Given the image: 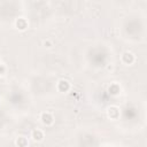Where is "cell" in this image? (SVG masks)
Returning <instances> with one entry per match:
<instances>
[{"label": "cell", "instance_id": "1", "mask_svg": "<svg viewBox=\"0 0 147 147\" xmlns=\"http://www.w3.org/2000/svg\"><path fill=\"white\" fill-rule=\"evenodd\" d=\"M40 119H41L42 124H45L46 126L52 125V124L54 123V116H53L49 111H44V113H41V115H40Z\"/></svg>", "mask_w": 147, "mask_h": 147}, {"label": "cell", "instance_id": "2", "mask_svg": "<svg viewBox=\"0 0 147 147\" xmlns=\"http://www.w3.org/2000/svg\"><path fill=\"white\" fill-rule=\"evenodd\" d=\"M107 115L109 118L111 119H117L119 117V109L116 107V106H110L108 109H107Z\"/></svg>", "mask_w": 147, "mask_h": 147}, {"label": "cell", "instance_id": "3", "mask_svg": "<svg viewBox=\"0 0 147 147\" xmlns=\"http://www.w3.org/2000/svg\"><path fill=\"white\" fill-rule=\"evenodd\" d=\"M134 61H136V57H134V55L131 52H124L122 54V62L123 63H125V64H132Z\"/></svg>", "mask_w": 147, "mask_h": 147}, {"label": "cell", "instance_id": "4", "mask_svg": "<svg viewBox=\"0 0 147 147\" xmlns=\"http://www.w3.org/2000/svg\"><path fill=\"white\" fill-rule=\"evenodd\" d=\"M57 90L60 92H63V93L68 92L70 90V83L67 79H60L57 82Z\"/></svg>", "mask_w": 147, "mask_h": 147}, {"label": "cell", "instance_id": "5", "mask_svg": "<svg viewBox=\"0 0 147 147\" xmlns=\"http://www.w3.org/2000/svg\"><path fill=\"white\" fill-rule=\"evenodd\" d=\"M15 26H16L18 30L23 31V30H25V29L28 28V21H26L24 17H18V18L15 21Z\"/></svg>", "mask_w": 147, "mask_h": 147}, {"label": "cell", "instance_id": "6", "mask_svg": "<svg viewBox=\"0 0 147 147\" xmlns=\"http://www.w3.org/2000/svg\"><path fill=\"white\" fill-rule=\"evenodd\" d=\"M31 138L34 140V141H41L44 139V132L40 130V129H34L32 130L31 132Z\"/></svg>", "mask_w": 147, "mask_h": 147}, {"label": "cell", "instance_id": "7", "mask_svg": "<svg viewBox=\"0 0 147 147\" xmlns=\"http://www.w3.org/2000/svg\"><path fill=\"white\" fill-rule=\"evenodd\" d=\"M119 92H121V86H119L117 83H113V84L109 85V87H108V93H109L110 95H117Z\"/></svg>", "mask_w": 147, "mask_h": 147}, {"label": "cell", "instance_id": "8", "mask_svg": "<svg viewBox=\"0 0 147 147\" xmlns=\"http://www.w3.org/2000/svg\"><path fill=\"white\" fill-rule=\"evenodd\" d=\"M15 144H16V146H17V147H28L29 141H28V139H26L25 137L20 136V137H17V138H16Z\"/></svg>", "mask_w": 147, "mask_h": 147}, {"label": "cell", "instance_id": "9", "mask_svg": "<svg viewBox=\"0 0 147 147\" xmlns=\"http://www.w3.org/2000/svg\"><path fill=\"white\" fill-rule=\"evenodd\" d=\"M6 74V67L5 64H0V75H5Z\"/></svg>", "mask_w": 147, "mask_h": 147}, {"label": "cell", "instance_id": "10", "mask_svg": "<svg viewBox=\"0 0 147 147\" xmlns=\"http://www.w3.org/2000/svg\"><path fill=\"white\" fill-rule=\"evenodd\" d=\"M44 45H45L46 47H51V46H52V42H51L49 40H45V41H44Z\"/></svg>", "mask_w": 147, "mask_h": 147}]
</instances>
